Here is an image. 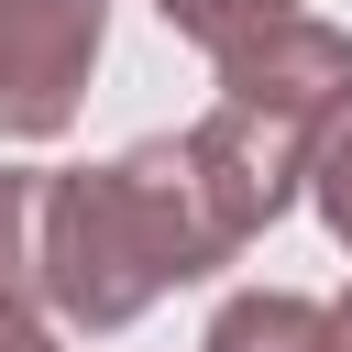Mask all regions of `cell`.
Listing matches in <instances>:
<instances>
[{
	"instance_id": "1",
	"label": "cell",
	"mask_w": 352,
	"mask_h": 352,
	"mask_svg": "<svg viewBox=\"0 0 352 352\" xmlns=\"http://www.w3.org/2000/svg\"><path fill=\"white\" fill-rule=\"evenodd\" d=\"M242 253L187 132H154L110 165L44 176V308L66 330H132L165 286H198Z\"/></svg>"
},
{
	"instance_id": "2",
	"label": "cell",
	"mask_w": 352,
	"mask_h": 352,
	"mask_svg": "<svg viewBox=\"0 0 352 352\" xmlns=\"http://www.w3.org/2000/svg\"><path fill=\"white\" fill-rule=\"evenodd\" d=\"M341 110H352V33L286 11V22H264L242 44H220V99H209V121H187V154L209 165L242 242L264 220H286L319 143L341 132Z\"/></svg>"
},
{
	"instance_id": "3",
	"label": "cell",
	"mask_w": 352,
	"mask_h": 352,
	"mask_svg": "<svg viewBox=\"0 0 352 352\" xmlns=\"http://www.w3.org/2000/svg\"><path fill=\"white\" fill-rule=\"evenodd\" d=\"M110 44V0H0V143H55Z\"/></svg>"
},
{
	"instance_id": "4",
	"label": "cell",
	"mask_w": 352,
	"mask_h": 352,
	"mask_svg": "<svg viewBox=\"0 0 352 352\" xmlns=\"http://www.w3.org/2000/svg\"><path fill=\"white\" fill-rule=\"evenodd\" d=\"M319 341H330V308H319V297H297V286H242V297L209 319L198 352H319Z\"/></svg>"
},
{
	"instance_id": "5",
	"label": "cell",
	"mask_w": 352,
	"mask_h": 352,
	"mask_svg": "<svg viewBox=\"0 0 352 352\" xmlns=\"http://www.w3.org/2000/svg\"><path fill=\"white\" fill-rule=\"evenodd\" d=\"M0 286L44 297V165H0Z\"/></svg>"
},
{
	"instance_id": "6",
	"label": "cell",
	"mask_w": 352,
	"mask_h": 352,
	"mask_svg": "<svg viewBox=\"0 0 352 352\" xmlns=\"http://www.w3.org/2000/svg\"><path fill=\"white\" fill-rule=\"evenodd\" d=\"M297 0H154V22L165 33H187V44H242V33H264V22H286Z\"/></svg>"
},
{
	"instance_id": "7",
	"label": "cell",
	"mask_w": 352,
	"mask_h": 352,
	"mask_svg": "<svg viewBox=\"0 0 352 352\" xmlns=\"http://www.w3.org/2000/svg\"><path fill=\"white\" fill-rule=\"evenodd\" d=\"M308 198H319V220H330V242L352 253V110H341V132L319 143V165H308Z\"/></svg>"
},
{
	"instance_id": "8",
	"label": "cell",
	"mask_w": 352,
	"mask_h": 352,
	"mask_svg": "<svg viewBox=\"0 0 352 352\" xmlns=\"http://www.w3.org/2000/svg\"><path fill=\"white\" fill-rule=\"evenodd\" d=\"M0 352H55V308L22 297V286H0Z\"/></svg>"
},
{
	"instance_id": "9",
	"label": "cell",
	"mask_w": 352,
	"mask_h": 352,
	"mask_svg": "<svg viewBox=\"0 0 352 352\" xmlns=\"http://www.w3.org/2000/svg\"><path fill=\"white\" fill-rule=\"evenodd\" d=\"M319 352H352V297L330 308V341H319Z\"/></svg>"
}]
</instances>
